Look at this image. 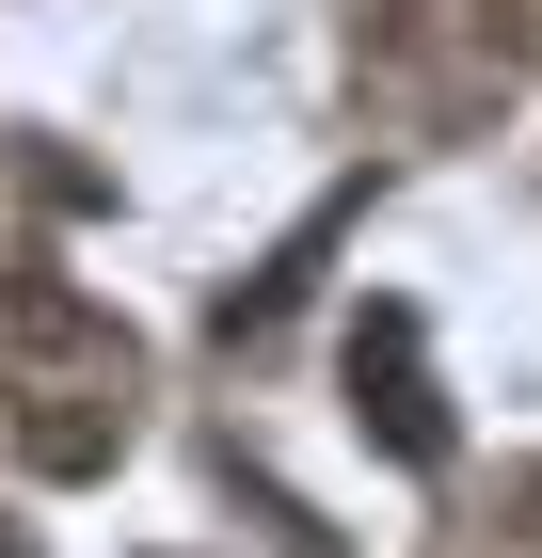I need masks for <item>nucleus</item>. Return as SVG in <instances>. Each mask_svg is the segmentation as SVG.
Segmentation results:
<instances>
[{
    "label": "nucleus",
    "instance_id": "f257e3e1",
    "mask_svg": "<svg viewBox=\"0 0 542 558\" xmlns=\"http://www.w3.org/2000/svg\"><path fill=\"white\" fill-rule=\"evenodd\" d=\"M0 430L33 478H112L144 430V336L81 303L48 256H0Z\"/></svg>",
    "mask_w": 542,
    "mask_h": 558
},
{
    "label": "nucleus",
    "instance_id": "f03ea898",
    "mask_svg": "<svg viewBox=\"0 0 542 558\" xmlns=\"http://www.w3.org/2000/svg\"><path fill=\"white\" fill-rule=\"evenodd\" d=\"M335 367H351V430H368L383 463H447V384H431V319L415 303H351V351H335Z\"/></svg>",
    "mask_w": 542,
    "mask_h": 558
},
{
    "label": "nucleus",
    "instance_id": "7ed1b4c3",
    "mask_svg": "<svg viewBox=\"0 0 542 558\" xmlns=\"http://www.w3.org/2000/svg\"><path fill=\"white\" fill-rule=\"evenodd\" d=\"M0 558H48V543H33V526H16V511H0Z\"/></svg>",
    "mask_w": 542,
    "mask_h": 558
}]
</instances>
